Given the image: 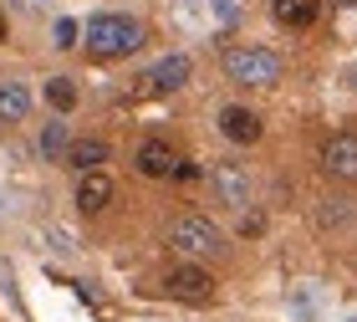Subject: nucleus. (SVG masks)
Listing matches in <instances>:
<instances>
[{
	"label": "nucleus",
	"mask_w": 357,
	"mask_h": 322,
	"mask_svg": "<svg viewBox=\"0 0 357 322\" xmlns=\"http://www.w3.org/2000/svg\"><path fill=\"white\" fill-rule=\"evenodd\" d=\"M31 112V92L21 82H0V123H21Z\"/></svg>",
	"instance_id": "nucleus-13"
},
{
	"label": "nucleus",
	"mask_w": 357,
	"mask_h": 322,
	"mask_svg": "<svg viewBox=\"0 0 357 322\" xmlns=\"http://www.w3.org/2000/svg\"><path fill=\"white\" fill-rule=\"evenodd\" d=\"M52 36H56V46H77V21H72V15H61Z\"/></svg>",
	"instance_id": "nucleus-16"
},
{
	"label": "nucleus",
	"mask_w": 357,
	"mask_h": 322,
	"mask_svg": "<svg viewBox=\"0 0 357 322\" xmlns=\"http://www.w3.org/2000/svg\"><path fill=\"white\" fill-rule=\"evenodd\" d=\"M77 205H82V215H102L107 205H112V180L102 169H92L77 180Z\"/></svg>",
	"instance_id": "nucleus-7"
},
{
	"label": "nucleus",
	"mask_w": 357,
	"mask_h": 322,
	"mask_svg": "<svg viewBox=\"0 0 357 322\" xmlns=\"http://www.w3.org/2000/svg\"><path fill=\"white\" fill-rule=\"evenodd\" d=\"M133 164H138L143 180H174L178 154H174V143H164V138H143L138 154H133Z\"/></svg>",
	"instance_id": "nucleus-6"
},
{
	"label": "nucleus",
	"mask_w": 357,
	"mask_h": 322,
	"mask_svg": "<svg viewBox=\"0 0 357 322\" xmlns=\"http://www.w3.org/2000/svg\"><path fill=\"white\" fill-rule=\"evenodd\" d=\"M174 180H184V184H189V180H199V164H189V159H178V169H174Z\"/></svg>",
	"instance_id": "nucleus-17"
},
{
	"label": "nucleus",
	"mask_w": 357,
	"mask_h": 322,
	"mask_svg": "<svg viewBox=\"0 0 357 322\" xmlns=\"http://www.w3.org/2000/svg\"><path fill=\"white\" fill-rule=\"evenodd\" d=\"M169 246L184 251V256H220L225 251V235H220V225L204 220V215H178L169 225Z\"/></svg>",
	"instance_id": "nucleus-3"
},
{
	"label": "nucleus",
	"mask_w": 357,
	"mask_h": 322,
	"mask_svg": "<svg viewBox=\"0 0 357 322\" xmlns=\"http://www.w3.org/2000/svg\"><path fill=\"white\" fill-rule=\"evenodd\" d=\"M164 292L174 302H209V297H215V277L199 271V266H174L164 277Z\"/></svg>",
	"instance_id": "nucleus-4"
},
{
	"label": "nucleus",
	"mask_w": 357,
	"mask_h": 322,
	"mask_svg": "<svg viewBox=\"0 0 357 322\" xmlns=\"http://www.w3.org/2000/svg\"><path fill=\"white\" fill-rule=\"evenodd\" d=\"M271 15H275L286 31H306V26L321 15V0H271Z\"/></svg>",
	"instance_id": "nucleus-9"
},
{
	"label": "nucleus",
	"mask_w": 357,
	"mask_h": 322,
	"mask_svg": "<svg viewBox=\"0 0 357 322\" xmlns=\"http://www.w3.org/2000/svg\"><path fill=\"white\" fill-rule=\"evenodd\" d=\"M0 41H6V15H0Z\"/></svg>",
	"instance_id": "nucleus-18"
},
{
	"label": "nucleus",
	"mask_w": 357,
	"mask_h": 322,
	"mask_svg": "<svg viewBox=\"0 0 357 322\" xmlns=\"http://www.w3.org/2000/svg\"><path fill=\"white\" fill-rule=\"evenodd\" d=\"M67 123H46V133H41V154L46 159H67Z\"/></svg>",
	"instance_id": "nucleus-15"
},
{
	"label": "nucleus",
	"mask_w": 357,
	"mask_h": 322,
	"mask_svg": "<svg viewBox=\"0 0 357 322\" xmlns=\"http://www.w3.org/2000/svg\"><path fill=\"white\" fill-rule=\"evenodd\" d=\"M67 164H72L77 174H92L97 164H107V143H102V138H77L72 149H67Z\"/></svg>",
	"instance_id": "nucleus-12"
},
{
	"label": "nucleus",
	"mask_w": 357,
	"mask_h": 322,
	"mask_svg": "<svg viewBox=\"0 0 357 322\" xmlns=\"http://www.w3.org/2000/svg\"><path fill=\"white\" fill-rule=\"evenodd\" d=\"M215 195H220V205H235V210H245V200H250L245 169H240V164H220V169H215Z\"/></svg>",
	"instance_id": "nucleus-8"
},
{
	"label": "nucleus",
	"mask_w": 357,
	"mask_h": 322,
	"mask_svg": "<svg viewBox=\"0 0 357 322\" xmlns=\"http://www.w3.org/2000/svg\"><path fill=\"white\" fill-rule=\"evenodd\" d=\"M225 77L240 87H275L281 82V57L266 46H230L225 52Z\"/></svg>",
	"instance_id": "nucleus-2"
},
{
	"label": "nucleus",
	"mask_w": 357,
	"mask_h": 322,
	"mask_svg": "<svg viewBox=\"0 0 357 322\" xmlns=\"http://www.w3.org/2000/svg\"><path fill=\"white\" fill-rule=\"evenodd\" d=\"M153 92H174V87H184L189 82V57H164V61H153V72L143 77Z\"/></svg>",
	"instance_id": "nucleus-11"
},
{
	"label": "nucleus",
	"mask_w": 357,
	"mask_h": 322,
	"mask_svg": "<svg viewBox=\"0 0 357 322\" xmlns=\"http://www.w3.org/2000/svg\"><path fill=\"white\" fill-rule=\"evenodd\" d=\"M220 133L230 143H255L261 138V118H255L250 108H225L220 112Z\"/></svg>",
	"instance_id": "nucleus-10"
},
{
	"label": "nucleus",
	"mask_w": 357,
	"mask_h": 322,
	"mask_svg": "<svg viewBox=\"0 0 357 322\" xmlns=\"http://www.w3.org/2000/svg\"><path fill=\"white\" fill-rule=\"evenodd\" d=\"M46 103H52L56 112H72V108H77V87H72V77H52V82H46Z\"/></svg>",
	"instance_id": "nucleus-14"
},
{
	"label": "nucleus",
	"mask_w": 357,
	"mask_h": 322,
	"mask_svg": "<svg viewBox=\"0 0 357 322\" xmlns=\"http://www.w3.org/2000/svg\"><path fill=\"white\" fill-rule=\"evenodd\" d=\"M82 41H87V52H92L97 61H112V57H128V52H138V41H143V26L133 21V15H118V10H107V15H92V21H87Z\"/></svg>",
	"instance_id": "nucleus-1"
},
{
	"label": "nucleus",
	"mask_w": 357,
	"mask_h": 322,
	"mask_svg": "<svg viewBox=\"0 0 357 322\" xmlns=\"http://www.w3.org/2000/svg\"><path fill=\"white\" fill-rule=\"evenodd\" d=\"M321 169H327L332 180L352 184L357 180V133H332L321 143Z\"/></svg>",
	"instance_id": "nucleus-5"
}]
</instances>
